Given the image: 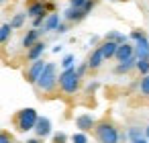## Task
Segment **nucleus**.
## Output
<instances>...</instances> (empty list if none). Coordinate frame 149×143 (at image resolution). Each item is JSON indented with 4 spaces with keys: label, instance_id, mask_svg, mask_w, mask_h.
<instances>
[{
    "label": "nucleus",
    "instance_id": "nucleus-1",
    "mask_svg": "<svg viewBox=\"0 0 149 143\" xmlns=\"http://www.w3.org/2000/svg\"><path fill=\"white\" fill-rule=\"evenodd\" d=\"M94 137L98 139V143H120V141H123V133L118 131V127H116L110 119L96 121Z\"/></svg>",
    "mask_w": 149,
    "mask_h": 143
},
{
    "label": "nucleus",
    "instance_id": "nucleus-2",
    "mask_svg": "<svg viewBox=\"0 0 149 143\" xmlns=\"http://www.w3.org/2000/svg\"><path fill=\"white\" fill-rule=\"evenodd\" d=\"M57 86H59L57 84V68H55V63L47 61L41 76H39V80H37V84H35V88L41 94H51V92H55Z\"/></svg>",
    "mask_w": 149,
    "mask_h": 143
},
{
    "label": "nucleus",
    "instance_id": "nucleus-3",
    "mask_svg": "<svg viewBox=\"0 0 149 143\" xmlns=\"http://www.w3.org/2000/svg\"><path fill=\"white\" fill-rule=\"evenodd\" d=\"M80 82H82V78L78 76V72H76V68H74V66H72V68L61 70V74L57 76L59 90H61L65 96H74V94L80 90Z\"/></svg>",
    "mask_w": 149,
    "mask_h": 143
},
{
    "label": "nucleus",
    "instance_id": "nucleus-4",
    "mask_svg": "<svg viewBox=\"0 0 149 143\" xmlns=\"http://www.w3.org/2000/svg\"><path fill=\"white\" fill-rule=\"evenodd\" d=\"M37 119H39V114H37L35 108H21V110L13 116V123H15V127H17L21 133H29V131L35 129Z\"/></svg>",
    "mask_w": 149,
    "mask_h": 143
},
{
    "label": "nucleus",
    "instance_id": "nucleus-5",
    "mask_svg": "<svg viewBox=\"0 0 149 143\" xmlns=\"http://www.w3.org/2000/svg\"><path fill=\"white\" fill-rule=\"evenodd\" d=\"M49 13H55V2L53 0H27V17H47Z\"/></svg>",
    "mask_w": 149,
    "mask_h": 143
},
{
    "label": "nucleus",
    "instance_id": "nucleus-6",
    "mask_svg": "<svg viewBox=\"0 0 149 143\" xmlns=\"http://www.w3.org/2000/svg\"><path fill=\"white\" fill-rule=\"evenodd\" d=\"M45 63H47V61H45L43 57H39V59L31 61V66L27 68V72H25V80H27L31 86H35V84H37V80H39V76H41V72H43Z\"/></svg>",
    "mask_w": 149,
    "mask_h": 143
},
{
    "label": "nucleus",
    "instance_id": "nucleus-7",
    "mask_svg": "<svg viewBox=\"0 0 149 143\" xmlns=\"http://www.w3.org/2000/svg\"><path fill=\"white\" fill-rule=\"evenodd\" d=\"M86 17H88V13L84 8H78V6H68L63 10V21H68V23H80Z\"/></svg>",
    "mask_w": 149,
    "mask_h": 143
},
{
    "label": "nucleus",
    "instance_id": "nucleus-8",
    "mask_svg": "<svg viewBox=\"0 0 149 143\" xmlns=\"http://www.w3.org/2000/svg\"><path fill=\"white\" fill-rule=\"evenodd\" d=\"M76 127H78L80 131H84V133L94 131V127H96V119H94L92 114H88V112L78 114V116H76Z\"/></svg>",
    "mask_w": 149,
    "mask_h": 143
},
{
    "label": "nucleus",
    "instance_id": "nucleus-9",
    "mask_svg": "<svg viewBox=\"0 0 149 143\" xmlns=\"http://www.w3.org/2000/svg\"><path fill=\"white\" fill-rule=\"evenodd\" d=\"M106 59H104V55H102V51H100V47H96V49H92L90 51V55H88V70H92V72H96V70H100L102 68V63H104Z\"/></svg>",
    "mask_w": 149,
    "mask_h": 143
},
{
    "label": "nucleus",
    "instance_id": "nucleus-10",
    "mask_svg": "<svg viewBox=\"0 0 149 143\" xmlns=\"http://www.w3.org/2000/svg\"><path fill=\"white\" fill-rule=\"evenodd\" d=\"M45 49H47V43L45 41H37L35 45H31L29 49H27V61L31 63V61H35V59H39V57H43V53H45Z\"/></svg>",
    "mask_w": 149,
    "mask_h": 143
},
{
    "label": "nucleus",
    "instance_id": "nucleus-11",
    "mask_svg": "<svg viewBox=\"0 0 149 143\" xmlns=\"http://www.w3.org/2000/svg\"><path fill=\"white\" fill-rule=\"evenodd\" d=\"M33 131H35L37 137L45 139L47 135H51V121H49L47 116H39V119H37V125H35Z\"/></svg>",
    "mask_w": 149,
    "mask_h": 143
},
{
    "label": "nucleus",
    "instance_id": "nucleus-12",
    "mask_svg": "<svg viewBox=\"0 0 149 143\" xmlns=\"http://www.w3.org/2000/svg\"><path fill=\"white\" fill-rule=\"evenodd\" d=\"M135 66H137V55H131L129 59H125V61H118V63L114 66V74H118V76H125V74L133 72V70H135Z\"/></svg>",
    "mask_w": 149,
    "mask_h": 143
},
{
    "label": "nucleus",
    "instance_id": "nucleus-13",
    "mask_svg": "<svg viewBox=\"0 0 149 143\" xmlns=\"http://www.w3.org/2000/svg\"><path fill=\"white\" fill-rule=\"evenodd\" d=\"M118 45H120V43H116V41H112V39H104L98 47H100V51H102L104 59H112V57H114V53H116V49H118Z\"/></svg>",
    "mask_w": 149,
    "mask_h": 143
},
{
    "label": "nucleus",
    "instance_id": "nucleus-14",
    "mask_svg": "<svg viewBox=\"0 0 149 143\" xmlns=\"http://www.w3.org/2000/svg\"><path fill=\"white\" fill-rule=\"evenodd\" d=\"M59 23H61V19H59V13L55 10V13H49L47 15V19H45V23H43V33H51V31H55L57 27H59Z\"/></svg>",
    "mask_w": 149,
    "mask_h": 143
},
{
    "label": "nucleus",
    "instance_id": "nucleus-15",
    "mask_svg": "<svg viewBox=\"0 0 149 143\" xmlns=\"http://www.w3.org/2000/svg\"><path fill=\"white\" fill-rule=\"evenodd\" d=\"M41 33H43V31H41V29H35V27H33V29H29V31L25 33V37H23V41H21V45H23L25 49H29L31 45H35V43L39 41V37H41Z\"/></svg>",
    "mask_w": 149,
    "mask_h": 143
},
{
    "label": "nucleus",
    "instance_id": "nucleus-16",
    "mask_svg": "<svg viewBox=\"0 0 149 143\" xmlns=\"http://www.w3.org/2000/svg\"><path fill=\"white\" fill-rule=\"evenodd\" d=\"M131 55H135V45H129V41H127V43H120V45H118V49H116V53H114V59H116V61H125V59H129Z\"/></svg>",
    "mask_w": 149,
    "mask_h": 143
},
{
    "label": "nucleus",
    "instance_id": "nucleus-17",
    "mask_svg": "<svg viewBox=\"0 0 149 143\" xmlns=\"http://www.w3.org/2000/svg\"><path fill=\"white\" fill-rule=\"evenodd\" d=\"M135 55L137 57H149V39L147 37L135 41Z\"/></svg>",
    "mask_w": 149,
    "mask_h": 143
},
{
    "label": "nucleus",
    "instance_id": "nucleus-18",
    "mask_svg": "<svg viewBox=\"0 0 149 143\" xmlns=\"http://www.w3.org/2000/svg\"><path fill=\"white\" fill-rule=\"evenodd\" d=\"M137 88H139V94H143L145 98H149V74L141 76V80H139Z\"/></svg>",
    "mask_w": 149,
    "mask_h": 143
},
{
    "label": "nucleus",
    "instance_id": "nucleus-19",
    "mask_svg": "<svg viewBox=\"0 0 149 143\" xmlns=\"http://www.w3.org/2000/svg\"><path fill=\"white\" fill-rule=\"evenodd\" d=\"M15 29L10 27V23H4V25H0V45L2 43H6L8 39H10V33H13Z\"/></svg>",
    "mask_w": 149,
    "mask_h": 143
},
{
    "label": "nucleus",
    "instance_id": "nucleus-20",
    "mask_svg": "<svg viewBox=\"0 0 149 143\" xmlns=\"http://www.w3.org/2000/svg\"><path fill=\"white\" fill-rule=\"evenodd\" d=\"M25 21H27V10H25V13H17V15L10 19V27H13V29H21V27L25 25Z\"/></svg>",
    "mask_w": 149,
    "mask_h": 143
},
{
    "label": "nucleus",
    "instance_id": "nucleus-21",
    "mask_svg": "<svg viewBox=\"0 0 149 143\" xmlns=\"http://www.w3.org/2000/svg\"><path fill=\"white\" fill-rule=\"evenodd\" d=\"M141 137H145V129H141V127H129V129H127V139H129V141L141 139Z\"/></svg>",
    "mask_w": 149,
    "mask_h": 143
},
{
    "label": "nucleus",
    "instance_id": "nucleus-22",
    "mask_svg": "<svg viewBox=\"0 0 149 143\" xmlns=\"http://www.w3.org/2000/svg\"><path fill=\"white\" fill-rule=\"evenodd\" d=\"M135 70H137L141 76L149 74V57H137V66H135Z\"/></svg>",
    "mask_w": 149,
    "mask_h": 143
},
{
    "label": "nucleus",
    "instance_id": "nucleus-23",
    "mask_svg": "<svg viewBox=\"0 0 149 143\" xmlns=\"http://www.w3.org/2000/svg\"><path fill=\"white\" fill-rule=\"evenodd\" d=\"M104 39H112V41H116V43H127V41H129V37L123 35V33H118V31H110V33H106Z\"/></svg>",
    "mask_w": 149,
    "mask_h": 143
},
{
    "label": "nucleus",
    "instance_id": "nucleus-24",
    "mask_svg": "<svg viewBox=\"0 0 149 143\" xmlns=\"http://www.w3.org/2000/svg\"><path fill=\"white\" fill-rule=\"evenodd\" d=\"M72 143H88V135L84 131H78L72 135Z\"/></svg>",
    "mask_w": 149,
    "mask_h": 143
},
{
    "label": "nucleus",
    "instance_id": "nucleus-25",
    "mask_svg": "<svg viewBox=\"0 0 149 143\" xmlns=\"http://www.w3.org/2000/svg\"><path fill=\"white\" fill-rule=\"evenodd\" d=\"M0 143H15V137L10 131H0Z\"/></svg>",
    "mask_w": 149,
    "mask_h": 143
},
{
    "label": "nucleus",
    "instance_id": "nucleus-26",
    "mask_svg": "<svg viewBox=\"0 0 149 143\" xmlns=\"http://www.w3.org/2000/svg\"><path fill=\"white\" fill-rule=\"evenodd\" d=\"M74 61H76V57H74L72 53H68V55H63V59H61V68H63V70H65V68H72Z\"/></svg>",
    "mask_w": 149,
    "mask_h": 143
},
{
    "label": "nucleus",
    "instance_id": "nucleus-27",
    "mask_svg": "<svg viewBox=\"0 0 149 143\" xmlns=\"http://www.w3.org/2000/svg\"><path fill=\"white\" fill-rule=\"evenodd\" d=\"M68 141V135L63 133V131H57V133H53V139H51V143H65Z\"/></svg>",
    "mask_w": 149,
    "mask_h": 143
},
{
    "label": "nucleus",
    "instance_id": "nucleus-28",
    "mask_svg": "<svg viewBox=\"0 0 149 143\" xmlns=\"http://www.w3.org/2000/svg\"><path fill=\"white\" fill-rule=\"evenodd\" d=\"M68 31H70V23H68V21H61L59 27L55 29V33H59V35H63V33H68Z\"/></svg>",
    "mask_w": 149,
    "mask_h": 143
},
{
    "label": "nucleus",
    "instance_id": "nucleus-29",
    "mask_svg": "<svg viewBox=\"0 0 149 143\" xmlns=\"http://www.w3.org/2000/svg\"><path fill=\"white\" fill-rule=\"evenodd\" d=\"M143 37H147L143 31H139V29H135V31H131V35H129V39H133V41H139V39H143Z\"/></svg>",
    "mask_w": 149,
    "mask_h": 143
},
{
    "label": "nucleus",
    "instance_id": "nucleus-30",
    "mask_svg": "<svg viewBox=\"0 0 149 143\" xmlns=\"http://www.w3.org/2000/svg\"><path fill=\"white\" fill-rule=\"evenodd\" d=\"M76 72H78V76H80V78H84V74L88 72V63H80V66L76 68Z\"/></svg>",
    "mask_w": 149,
    "mask_h": 143
},
{
    "label": "nucleus",
    "instance_id": "nucleus-31",
    "mask_svg": "<svg viewBox=\"0 0 149 143\" xmlns=\"http://www.w3.org/2000/svg\"><path fill=\"white\" fill-rule=\"evenodd\" d=\"M94 6H96V0H88V2L84 4V10H86V13L90 15V13L94 10Z\"/></svg>",
    "mask_w": 149,
    "mask_h": 143
},
{
    "label": "nucleus",
    "instance_id": "nucleus-32",
    "mask_svg": "<svg viewBox=\"0 0 149 143\" xmlns=\"http://www.w3.org/2000/svg\"><path fill=\"white\" fill-rule=\"evenodd\" d=\"M88 0H70V6H78V8H84V4Z\"/></svg>",
    "mask_w": 149,
    "mask_h": 143
},
{
    "label": "nucleus",
    "instance_id": "nucleus-33",
    "mask_svg": "<svg viewBox=\"0 0 149 143\" xmlns=\"http://www.w3.org/2000/svg\"><path fill=\"white\" fill-rule=\"evenodd\" d=\"M25 143H43V139H41V137H31V139H27Z\"/></svg>",
    "mask_w": 149,
    "mask_h": 143
},
{
    "label": "nucleus",
    "instance_id": "nucleus-34",
    "mask_svg": "<svg viewBox=\"0 0 149 143\" xmlns=\"http://www.w3.org/2000/svg\"><path fill=\"white\" fill-rule=\"evenodd\" d=\"M98 88V82H90V86H88V92H94Z\"/></svg>",
    "mask_w": 149,
    "mask_h": 143
},
{
    "label": "nucleus",
    "instance_id": "nucleus-35",
    "mask_svg": "<svg viewBox=\"0 0 149 143\" xmlns=\"http://www.w3.org/2000/svg\"><path fill=\"white\" fill-rule=\"evenodd\" d=\"M129 143H147V141H145V137H141V139H133V141H129Z\"/></svg>",
    "mask_w": 149,
    "mask_h": 143
},
{
    "label": "nucleus",
    "instance_id": "nucleus-36",
    "mask_svg": "<svg viewBox=\"0 0 149 143\" xmlns=\"http://www.w3.org/2000/svg\"><path fill=\"white\" fill-rule=\"evenodd\" d=\"M145 137H149V125L145 127Z\"/></svg>",
    "mask_w": 149,
    "mask_h": 143
},
{
    "label": "nucleus",
    "instance_id": "nucleus-37",
    "mask_svg": "<svg viewBox=\"0 0 149 143\" xmlns=\"http://www.w3.org/2000/svg\"><path fill=\"white\" fill-rule=\"evenodd\" d=\"M2 2H4V0H0V4H2Z\"/></svg>",
    "mask_w": 149,
    "mask_h": 143
}]
</instances>
